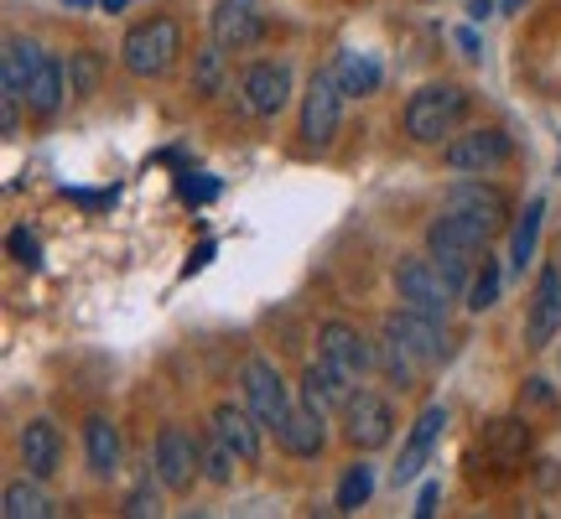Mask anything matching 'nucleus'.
Returning <instances> with one entry per match:
<instances>
[{
  "instance_id": "nucleus-1",
  "label": "nucleus",
  "mask_w": 561,
  "mask_h": 519,
  "mask_svg": "<svg viewBox=\"0 0 561 519\" xmlns=\"http://www.w3.org/2000/svg\"><path fill=\"white\" fill-rule=\"evenodd\" d=\"M462 115H468V94L458 83H426L405 104V136L421 140V146H437L442 136L458 130Z\"/></svg>"
},
{
  "instance_id": "nucleus-2",
  "label": "nucleus",
  "mask_w": 561,
  "mask_h": 519,
  "mask_svg": "<svg viewBox=\"0 0 561 519\" xmlns=\"http://www.w3.org/2000/svg\"><path fill=\"white\" fill-rule=\"evenodd\" d=\"M182 53V26L172 16H151L130 26L121 42V62L136 73V79H161Z\"/></svg>"
},
{
  "instance_id": "nucleus-3",
  "label": "nucleus",
  "mask_w": 561,
  "mask_h": 519,
  "mask_svg": "<svg viewBox=\"0 0 561 519\" xmlns=\"http://www.w3.org/2000/svg\"><path fill=\"white\" fill-rule=\"evenodd\" d=\"M483 244H489V234L473 229L468 219H458L453 208H442L437 219H432V229H426V250H432V260L442 265V276L453 280L458 291H462V280L473 270V255H479Z\"/></svg>"
},
{
  "instance_id": "nucleus-4",
  "label": "nucleus",
  "mask_w": 561,
  "mask_h": 519,
  "mask_svg": "<svg viewBox=\"0 0 561 519\" xmlns=\"http://www.w3.org/2000/svg\"><path fill=\"white\" fill-rule=\"evenodd\" d=\"M396 291L411 312H426V318H442L447 322V307L458 297V286L442 276L437 260H405L401 270H396Z\"/></svg>"
},
{
  "instance_id": "nucleus-5",
  "label": "nucleus",
  "mask_w": 561,
  "mask_h": 519,
  "mask_svg": "<svg viewBox=\"0 0 561 519\" xmlns=\"http://www.w3.org/2000/svg\"><path fill=\"white\" fill-rule=\"evenodd\" d=\"M339 120H343V83H339V73H312L307 100H301V140H307L312 151H328L333 136H339Z\"/></svg>"
},
{
  "instance_id": "nucleus-6",
  "label": "nucleus",
  "mask_w": 561,
  "mask_h": 519,
  "mask_svg": "<svg viewBox=\"0 0 561 519\" xmlns=\"http://www.w3.org/2000/svg\"><path fill=\"white\" fill-rule=\"evenodd\" d=\"M151 462H157L161 488L187 494V488H193V478H198V468H203V441L193 437V431H182V426H161Z\"/></svg>"
},
{
  "instance_id": "nucleus-7",
  "label": "nucleus",
  "mask_w": 561,
  "mask_h": 519,
  "mask_svg": "<svg viewBox=\"0 0 561 519\" xmlns=\"http://www.w3.org/2000/svg\"><path fill=\"white\" fill-rule=\"evenodd\" d=\"M447 208L458 214V219H468L473 229H483L489 240L500 234L504 223H510V198H504L500 187H489V182L468 177V182H453L447 187Z\"/></svg>"
},
{
  "instance_id": "nucleus-8",
  "label": "nucleus",
  "mask_w": 561,
  "mask_h": 519,
  "mask_svg": "<svg viewBox=\"0 0 561 519\" xmlns=\"http://www.w3.org/2000/svg\"><path fill=\"white\" fill-rule=\"evenodd\" d=\"M343 431H348V441H354L359 452L385 447V441L396 437V411H390V400H380L375 390L348 395V405H343Z\"/></svg>"
},
{
  "instance_id": "nucleus-9",
  "label": "nucleus",
  "mask_w": 561,
  "mask_h": 519,
  "mask_svg": "<svg viewBox=\"0 0 561 519\" xmlns=\"http://www.w3.org/2000/svg\"><path fill=\"white\" fill-rule=\"evenodd\" d=\"M447 166L462 172V177H489V172H500L504 161H510V136L504 130H468V136H453L447 140Z\"/></svg>"
},
{
  "instance_id": "nucleus-10",
  "label": "nucleus",
  "mask_w": 561,
  "mask_h": 519,
  "mask_svg": "<svg viewBox=\"0 0 561 519\" xmlns=\"http://www.w3.org/2000/svg\"><path fill=\"white\" fill-rule=\"evenodd\" d=\"M385 338L401 343V348H411L421 364L447 359V327H442V318H426V312H411V307L385 318Z\"/></svg>"
},
{
  "instance_id": "nucleus-11",
  "label": "nucleus",
  "mask_w": 561,
  "mask_h": 519,
  "mask_svg": "<svg viewBox=\"0 0 561 519\" xmlns=\"http://www.w3.org/2000/svg\"><path fill=\"white\" fill-rule=\"evenodd\" d=\"M240 384H244V400H250V411L261 416V426H271V431H276L280 420L291 416L286 384H280V374H276V364H271V359H244Z\"/></svg>"
},
{
  "instance_id": "nucleus-12",
  "label": "nucleus",
  "mask_w": 561,
  "mask_h": 519,
  "mask_svg": "<svg viewBox=\"0 0 561 519\" xmlns=\"http://www.w3.org/2000/svg\"><path fill=\"white\" fill-rule=\"evenodd\" d=\"M208 32H214L224 53H244V47H255L265 37V16L250 0H219L214 16H208Z\"/></svg>"
},
{
  "instance_id": "nucleus-13",
  "label": "nucleus",
  "mask_w": 561,
  "mask_h": 519,
  "mask_svg": "<svg viewBox=\"0 0 561 519\" xmlns=\"http://www.w3.org/2000/svg\"><path fill=\"white\" fill-rule=\"evenodd\" d=\"M318 348H322V359H333L339 369H348V374H369V369L380 364V354L369 348V338H364L359 327H348V322H322Z\"/></svg>"
},
{
  "instance_id": "nucleus-14",
  "label": "nucleus",
  "mask_w": 561,
  "mask_h": 519,
  "mask_svg": "<svg viewBox=\"0 0 561 519\" xmlns=\"http://www.w3.org/2000/svg\"><path fill=\"white\" fill-rule=\"evenodd\" d=\"M561 327V276L546 265L536 280V297H530V318H525V348H546Z\"/></svg>"
},
{
  "instance_id": "nucleus-15",
  "label": "nucleus",
  "mask_w": 561,
  "mask_h": 519,
  "mask_svg": "<svg viewBox=\"0 0 561 519\" xmlns=\"http://www.w3.org/2000/svg\"><path fill=\"white\" fill-rule=\"evenodd\" d=\"M286 100H291V68L286 62H255L244 73V104L255 115H280Z\"/></svg>"
},
{
  "instance_id": "nucleus-16",
  "label": "nucleus",
  "mask_w": 561,
  "mask_h": 519,
  "mask_svg": "<svg viewBox=\"0 0 561 519\" xmlns=\"http://www.w3.org/2000/svg\"><path fill=\"white\" fill-rule=\"evenodd\" d=\"M354 374L348 369H339L333 359H318V364H307V374H301V400L312 405V411H333V405H348V395H354Z\"/></svg>"
},
{
  "instance_id": "nucleus-17",
  "label": "nucleus",
  "mask_w": 561,
  "mask_h": 519,
  "mask_svg": "<svg viewBox=\"0 0 561 519\" xmlns=\"http://www.w3.org/2000/svg\"><path fill=\"white\" fill-rule=\"evenodd\" d=\"M214 437H224L234 452H240V462H255L261 458V426H255V411H244V405H234V400H219L214 405Z\"/></svg>"
},
{
  "instance_id": "nucleus-18",
  "label": "nucleus",
  "mask_w": 561,
  "mask_h": 519,
  "mask_svg": "<svg viewBox=\"0 0 561 519\" xmlns=\"http://www.w3.org/2000/svg\"><path fill=\"white\" fill-rule=\"evenodd\" d=\"M442 426H447V411L442 405H426L416 416V426H411V437H405L401 447V462H396V483H411L426 468V458H432V447H437Z\"/></svg>"
},
{
  "instance_id": "nucleus-19",
  "label": "nucleus",
  "mask_w": 561,
  "mask_h": 519,
  "mask_svg": "<svg viewBox=\"0 0 561 519\" xmlns=\"http://www.w3.org/2000/svg\"><path fill=\"white\" fill-rule=\"evenodd\" d=\"M21 462H26L32 478H53V473H58L62 437L53 420H26V426H21Z\"/></svg>"
},
{
  "instance_id": "nucleus-20",
  "label": "nucleus",
  "mask_w": 561,
  "mask_h": 519,
  "mask_svg": "<svg viewBox=\"0 0 561 519\" xmlns=\"http://www.w3.org/2000/svg\"><path fill=\"white\" fill-rule=\"evenodd\" d=\"M322 411H312V405H301V411H291V416L276 426V441L291 452V458H318L322 447H328V431H322Z\"/></svg>"
},
{
  "instance_id": "nucleus-21",
  "label": "nucleus",
  "mask_w": 561,
  "mask_h": 519,
  "mask_svg": "<svg viewBox=\"0 0 561 519\" xmlns=\"http://www.w3.org/2000/svg\"><path fill=\"white\" fill-rule=\"evenodd\" d=\"M42 53L37 42L26 37H11L5 42V79H0V94H11V100H26V83H32V73L42 68Z\"/></svg>"
},
{
  "instance_id": "nucleus-22",
  "label": "nucleus",
  "mask_w": 561,
  "mask_h": 519,
  "mask_svg": "<svg viewBox=\"0 0 561 519\" xmlns=\"http://www.w3.org/2000/svg\"><path fill=\"white\" fill-rule=\"evenodd\" d=\"M83 452H89V468H94L100 478L115 473V462H121V431L104 416H89L83 420Z\"/></svg>"
},
{
  "instance_id": "nucleus-23",
  "label": "nucleus",
  "mask_w": 561,
  "mask_h": 519,
  "mask_svg": "<svg viewBox=\"0 0 561 519\" xmlns=\"http://www.w3.org/2000/svg\"><path fill=\"white\" fill-rule=\"evenodd\" d=\"M62 94H68V68H62L58 58H42V68L32 73V83H26V104H32L37 115H53L62 104Z\"/></svg>"
},
{
  "instance_id": "nucleus-24",
  "label": "nucleus",
  "mask_w": 561,
  "mask_h": 519,
  "mask_svg": "<svg viewBox=\"0 0 561 519\" xmlns=\"http://www.w3.org/2000/svg\"><path fill=\"white\" fill-rule=\"evenodd\" d=\"M333 73H339L343 94H354V100H364V94H375V89H380V62L369 58V53H343Z\"/></svg>"
},
{
  "instance_id": "nucleus-25",
  "label": "nucleus",
  "mask_w": 561,
  "mask_h": 519,
  "mask_svg": "<svg viewBox=\"0 0 561 519\" xmlns=\"http://www.w3.org/2000/svg\"><path fill=\"white\" fill-rule=\"evenodd\" d=\"M0 515L5 519H47L53 515V499H47V494H42L37 483H11V488H5V499H0Z\"/></svg>"
},
{
  "instance_id": "nucleus-26",
  "label": "nucleus",
  "mask_w": 561,
  "mask_h": 519,
  "mask_svg": "<svg viewBox=\"0 0 561 519\" xmlns=\"http://www.w3.org/2000/svg\"><path fill=\"white\" fill-rule=\"evenodd\" d=\"M489 447H494V452H500V462H520L525 452H530V426H525V420H494V426H489Z\"/></svg>"
},
{
  "instance_id": "nucleus-27",
  "label": "nucleus",
  "mask_w": 561,
  "mask_h": 519,
  "mask_svg": "<svg viewBox=\"0 0 561 519\" xmlns=\"http://www.w3.org/2000/svg\"><path fill=\"white\" fill-rule=\"evenodd\" d=\"M541 214H546V203L536 198L530 208H525V219L515 223V240H510V260H515V270H525V260L536 255V234H541Z\"/></svg>"
},
{
  "instance_id": "nucleus-28",
  "label": "nucleus",
  "mask_w": 561,
  "mask_h": 519,
  "mask_svg": "<svg viewBox=\"0 0 561 519\" xmlns=\"http://www.w3.org/2000/svg\"><path fill=\"white\" fill-rule=\"evenodd\" d=\"M369 494H375V468H369V462H354V468L343 473V483H339V509L343 515H354Z\"/></svg>"
},
{
  "instance_id": "nucleus-29",
  "label": "nucleus",
  "mask_w": 561,
  "mask_h": 519,
  "mask_svg": "<svg viewBox=\"0 0 561 519\" xmlns=\"http://www.w3.org/2000/svg\"><path fill=\"white\" fill-rule=\"evenodd\" d=\"M500 286H504V270L483 255V270L473 276V286H468V312H489V307L500 301Z\"/></svg>"
},
{
  "instance_id": "nucleus-30",
  "label": "nucleus",
  "mask_w": 561,
  "mask_h": 519,
  "mask_svg": "<svg viewBox=\"0 0 561 519\" xmlns=\"http://www.w3.org/2000/svg\"><path fill=\"white\" fill-rule=\"evenodd\" d=\"M380 364H385V374H390V380L401 384V390H411V384H416V374L426 369V364H421L416 354H411V348H401V343H390V338H385Z\"/></svg>"
},
{
  "instance_id": "nucleus-31",
  "label": "nucleus",
  "mask_w": 561,
  "mask_h": 519,
  "mask_svg": "<svg viewBox=\"0 0 561 519\" xmlns=\"http://www.w3.org/2000/svg\"><path fill=\"white\" fill-rule=\"evenodd\" d=\"M100 73H104V62H100V53H73L68 58V89L73 94H100Z\"/></svg>"
},
{
  "instance_id": "nucleus-32",
  "label": "nucleus",
  "mask_w": 561,
  "mask_h": 519,
  "mask_svg": "<svg viewBox=\"0 0 561 519\" xmlns=\"http://www.w3.org/2000/svg\"><path fill=\"white\" fill-rule=\"evenodd\" d=\"M234 458H240V452H234V447H229L224 437H208V441H203V473H208L214 483H229V478H234Z\"/></svg>"
},
{
  "instance_id": "nucleus-33",
  "label": "nucleus",
  "mask_w": 561,
  "mask_h": 519,
  "mask_svg": "<svg viewBox=\"0 0 561 519\" xmlns=\"http://www.w3.org/2000/svg\"><path fill=\"white\" fill-rule=\"evenodd\" d=\"M161 483V478H157ZM157 483H151V473L125 494V504H121V515H130V519H146V515H161V494H157Z\"/></svg>"
},
{
  "instance_id": "nucleus-34",
  "label": "nucleus",
  "mask_w": 561,
  "mask_h": 519,
  "mask_svg": "<svg viewBox=\"0 0 561 519\" xmlns=\"http://www.w3.org/2000/svg\"><path fill=\"white\" fill-rule=\"evenodd\" d=\"M193 79H198V94H219L224 83V47L214 42L208 53H198V62H193Z\"/></svg>"
},
{
  "instance_id": "nucleus-35",
  "label": "nucleus",
  "mask_w": 561,
  "mask_h": 519,
  "mask_svg": "<svg viewBox=\"0 0 561 519\" xmlns=\"http://www.w3.org/2000/svg\"><path fill=\"white\" fill-rule=\"evenodd\" d=\"M5 250H11V260L16 265H26V270H37L42 265V244L26 234V229H11V240H5Z\"/></svg>"
},
{
  "instance_id": "nucleus-36",
  "label": "nucleus",
  "mask_w": 561,
  "mask_h": 519,
  "mask_svg": "<svg viewBox=\"0 0 561 519\" xmlns=\"http://www.w3.org/2000/svg\"><path fill=\"white\" fill-rule=\"evenodd\" d=\"M437 494H442L437 483H426V488H421V499H416V515H421V519L437 515Z\"/></svg>"
},
{
  "instance_id": "nucleus-37",
  "label": "nucleus",
  "mask_w": 561,
  "mask_h": 519,
  "mask_svg": "<svg viewBox=\"0 0 561 519\" xmlns=\"http://www.w3.org/2000/svg\"><path fill=\"white\" fill-rule=\"evenodd\" d=\"M458 47H462V58H479V37H473L468 26H462V32H458Z\"/></svg>"
},
{
  "instance_id": "nucleus-38",
  "label": "nucleus",
  "mask_w": 561,
  "mask_h": 519,
  "mask_svg": "<svg viewBox=\"0 0 561 519\" xmlns=\"http://www.w3.org/2000/svg\"><path fill=\"white\" fill-rule=\"evenodd\" d=\"M208 260H214V244H203V250H198V255H193V260H187V276H193V270H203V265H208Z\"/></svg>"
},
{
  "instance_id": "nucleus-39",
  "label": "nucleus",
  "mask_w": 561,
  "mask_h": 519,
  "mask_svg": "<svg viewBox=\"0 0 561 519\" xmlns=\"http://www.w3.org/2000/svg\"><path fill=\"white\" fill-rule=\"evenodd\" d=\"M489 11H494V0H468V16H473V21H483Z\"/></svg>"
},
{
  "instance_id": "nucleus-40",
  "label": "nucleus",
  "mask_w": 561,
  "mask_h": 519,
  "mask_svg": "<svg viewBox=\"0 0 561 519\" xmlns=\"http://www.w3.org/2000/svg\"><path fill=\"white\" fill-rule=\"evenodd\" d=\"M121 5H130V0H104V11H121Z\"/></svg>"
},
{
  "instance_id": "nucleus-41",
  "label": "nucleus",
  "mask_w": 561,
  "mask_h": 519,
  "mask_svg": "<svg viewBox=\"0 0 561 519\" xmlns=\"http://www.w3.org/2000/svg\"><path fill=\"white\" fill-rule=\"evenodd\" d=\"M500 5H504V11H520V5H525V0H500Z\"/></svg>"
}]
</instances>
